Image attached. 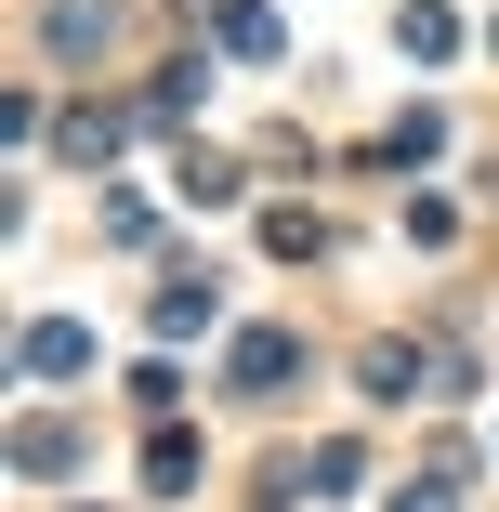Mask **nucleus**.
<instances>
[{"label":"nucleus","mask_w":499,"mask_h":512,"mask_svg":"<svg viewBox=\"0 0 499 512\" xmlns=\"http://www.w3.org/2000/svg\"><path fill=\"white\" fill-rule=\"evenodd\" d=\"M211 302H224V289H211V263H197V276H171V289H158V329H171V342H197V329H211Z\"/></svg>","instance_id":"f257e3e1"},{"label":"nucleus","mask_w":499,"mask_h":512,"mask_svg":"<svg viewBox=\"0 0 499 512\" xmlns=\"http://www.w3.org/2000/svg\"><path fill=\"white\" fill-rule=\"evenodd\" d=\"M289 368H303L289 329H250V342H237V394H263V381H289Z\"/></svg>","instance_id":"f03ea898"},{"label":"nucleus","mask_w":499,"mask_h":512,"mask_svg":"<svg viewBox=\"0 0 499 512\" xmlns=\"http://www.w3.org/2000/svg\"><path fill=\"white\" fill-rule=\"evenodd\" d=\"M27 368H40V381H53V368H92V329H66V316H40V329H27Z\"/></svg>","instance_id":"7ed1b4c3"},{"label":"nucleus","mask_w":499,"mask_h":512,"mask_svg":"<svg viewBox=\"0 0 499 512\" xmlns=\"http://www.w3.org/2000/svg\"><path fill=\"white\" fill-rule=\"evenodd\" d=\"M106 27H119L106 0H66V14H53V53H106Z\"/></svg>","instance_id":"20e7f679"},{"label":"nucleus","mask_w":499,"mask_h":512,"mask_svg":"<svg viewBox=\"0 0 499 512\" xmlns=\"http://www.w3.org/2000/svg\"><path fill=\"white\" fill-rule=\"evenodd\" d=\"M355 381H368V394H408V381H421V355H408V342H368V355H355Z\"/></svg>","instance_id":"39448f33"},{"label":"nucleus","mask_w":499,"mask_h":512,"mask_svg":"<svg viewBox=\"0 0 499 512\" xmlns=\"http://www.w3.org/2000/svg\"><path fill=\"white\" fill-rule=\"evenodd\" d=\"M145 486H158V499H184V486H197V447H184V434H158V447H145Z\"/></svg>","instance_id":"423d86ee"},{"label":"nucleus","mask_w":499,"mask_h":512,"mask_svg":"<svg viewBox=\"0 0 499 512\" xmlns=\"http://www.w3.org/2000/svg\"><path fill=\"white\" fill-rule=\"evenodd\" d=\"M394 512H447V473H434V486H421V499H394Z\"/></svg>","instance_id":"0eeeda50"}]
</instances>
